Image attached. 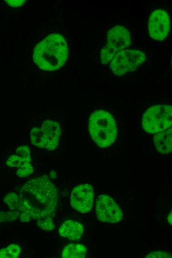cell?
I'll use <instances>...</instances> for the list:
<instances>
[{"mask_svg":"<svg viewBox=\"0 0 172 258\" xmlns=\"http://www.w3.org/2000/svg\"><path fill=\"white\" fill-rule=\"evenodd\" d=\"M68 54V47L64 37L60 33H52L35 45L32 60L41 69L52 71L65 64Z\"/></svg>","mask_w":172,"mask_h":258,"instance_id":"cell-1","label":"cell"},{"mask_svg":"<svg viewBox=\"0 0 172 258\" xmlns=\"http://www.w3.org/2000/svg\"><path fill=\"white\" fill-rule=\"evenodd\" d=\"M88 129L93 141L101 148L113 144L117 135L114 118L110 113L102 110L94 111L90 115Z\"/></svg>","mask_w":172,"mask_h":258,"instance_id":"cell-2","label":"cell"},{"mask_svg":"<svg viewBox=\"0 0 172 258\" xmlns=\"http://www.w3.org/2000/svg\"><path fill=\"white\" fill-rule=\"evenodd\" d=\"M21 191L40 204L48 216L54 211L58 197L57 190L47 177L42 176L28 181Z\"/></svg>","mask_w":172,"mask_h":258,"instance_id":"cell-3","label":"cell"},{"mask_svg":"<svg viewBox=\"0 0 172 258\" xmlns=\"http://www.w3.org/2000/svg\"><path fill=\"white\" fill-rule=\"evenodd\" d=\"M172 124V108L168 104H158L149 108L141 120L143 129L156 134L169 129Z\"/></svg>","mask_w":172,"mask_h":258,"instance_id":"cell-4","label":"cell"},{"mask_svg":"<svg viewBox=\"0 0 172 258\" xmlns=\"http://www.w3.org/2000/svg\"><path fill=\"white\" fill-rule=\"evenodd\" d=\"M145 54L139 50L125 49L118 51L109 64V67L116 75H123L135 70L145 60Z\"/></svg>","mask_w":172,"mask_h":258,"instance_id":"cell-5","label":"cell"},{"mask_svg":"<svg viewBox=\"0 0 172 258\" xmlns=\"http://www.w3.org/2000/svg\"><path fill=\"white\" fill-rule=\"evenodd\" d=\"M95 208L96 217L101 222L117 223L123 218L120 207L112 197L106 194L98 197Z\"/></svg>","mask_w":172,"mask_h":258,"instance_id":"cell-6","label":"cell"},{"mask_svg":"<svg viewBox=\"0 0 172 258\" xmlns=\"http://www.w3.org/2000/svg\"><path fill=\"white\" fill-rule=\"evenodd\" d=\"M148 30L152 39L162 41L170 30V19L167 12L162 9L152 11L148 23Z\"/></svg>","mask_w":172,"mask_h":258,"instance_id":"cell-7","label":"cell"},{"mask_svg":"<svg viewBox=\"0 0 172 258\" xmlns=\"http://www.w3.org/2000/svg\"><path fill=\"white\" fill-rule=\"evenodd\" d=\"M94 192L92 186L83 184L75 187L70 195V203L77 211L85 213L89 212L93 204Z\"/></svg>","mask_w":172,"mask_h":258,"instance_id":"cell-8","label":"cell"},{"mask_svg":"<svg viewBox=\"0 0 172 258\" xmlns=\"http://www.w3.org/2000/svg\"><path fill=\"white\" fill-rule=\"evenodd\" d=\"M107 44L117 53L127 49L131 43L129 31L124 26H115L110 29L106 33Z\"/></svg>","mask_w":172,"mask_h":258,"instance_id":"cell-9","label":"cell"},{"mask_svg":"<svg viewBox=\"0 0 172 258\" xmlns=\"http://www.w3.org/2000/svg\"><path fill=\"white\" fill-rule=\"evenodd\" d=\"M41 129L49 141L48 150H53L58 145L61 135V129L58 123L53 120H46L42 123Z\"/></svg>","mask_w":172,"mask_h":258,"instance_id":"cell-10","label":"cell"},{"mask_svg":"<svg viewBox=\"0 0 172 258\" xmlns=\"http://www.w3.org/2000/svg\"><path fill=\"white\" fill-rule=\"evenodd\" d=\"M84 232L83 225L75 220H68L60 227L58 232L62 237L71 240L80 239Z\"/></svg>","mask_w":172,"mask_h":258,"instance_id":"cell-11","label":"cell"},{"mask_svg":"<svg viewBox=\"0 0 172 258\" xmlns=\"http://www.w3.org/2000/svg\"><path fill=\"white\" fill-rule=\"evenodd\" d=\"M172 129L156 133L153 138V142L157 151L165 154L171 152L172 149Z\"/></svg>","mask_w":172,"mask_h":258,"instance_id":"cell-12","label":"cell"},{"mask_svg":"<svg viewBox=\"0 0 172 258\" xmlns=\"http://www.w3.org/2000/svg\"><path fill=\"white\" fill-rule=\"evenodd\" d=\"M87 253V248L79 244H71L66 246L62 250L63 258H84Z\"/></svg>","mask_w":172,"mask_h":258,"instance_id":"cell-13","label":"cell"},{"mask_svg":"<svg viewBox=\"0 0 172 258\" xmlns=\"http://www.w3.org/2000/svg\"><path fill=\"white\" fill-rule=\"evenodd\" d=\"M30 134L31 141L33 145L39 148L49 149V141L41 128H33Z\"/></svg>","mask_w":172,"mask_h":258,"instance_id":"cell-14","label":"cell"},{"mask_svg":"<svg viewBox=\"0 0 172 258\" xmlns=\"http://www.w3.org/2000/svg\"><path fill=\"white\" fill-rule=\"evenodd\" d=\"M20 252L21 248L18 245L12 244L0 250V258H16Z\"/></svg>","mask_w":172,"mask_h":258,"instance_id":"cell-15","label":"cell"},{"mask_svg":"<svg viewBox=\"0 0 172 258\" xmlns=\"http://www.w3.org/2000/svg\"><path fill=\"white\" fill-rule=\"evenodd\" d=\"M22 195L12 192L7 194L3 198L4 202L12 210H18Z\"/></svg>","mask_w":172,"mask_h":258,"instance_id":"cell-16","label":"cell"},{"mask_svg":"<svg viewBox=\"0 0 172 258\" xmlns=\"http://www.w3.org/2000/svg\"><path fill=\"white\" fill-rule=\"evenodd\" d=\"M117 52L107 44L100 51V61L103 64H110Z\"/></svg>","mask_w":172,"mask_h":258,"instance_id":"cell-17","label":"cell"},{"mask_svg":"<svg viewBox=\"0 0 172 258\" xmlns=\"http://www.w3.org/2000/svg\"><path fill=\"white\" fill-rule=\"evenodd\" d=\"M34 169L31 163L25 162L20 166L16 170V175L20 178H24L30 175Z\"/></svg>","mask_w":172,"mask_h":258,"instance_id":"cell-18","label":"cell"},{"mask_svg":"<svg viewBox=\"0 0 172 258\" xmlns=\"http://www.w3.org/2000/svg\"><path fill=\"white\" fill-rule=\"evenodd\" d=\"M16 154L22 158L26 163H31V153L29 147L27 145L19 146L16 149Z\"/></svg>","mask_w":172,"mask_h":258,"instance_id":"cell-19","label":"cell"},{"mask_svg":"<svg viewBox=\"0 0 172 258\" xmlns=\"http://www.w3.org/2000/svg\"><path fill=\"white\" fill-rule=\"evenodd\" d=\"M20 211L12 210V211L0 212V223H4L14 221L19 215Z\"/></svg>","mask_w":172,"mask_h":258,"instance_id":"cell-20","label":"cell"},{"mask_svg":"<svg viewBox=\"0 0 172 258\" xmlns=\"http://www.w3.org/2000/svg\"><path fill=\"white\" fill-rule=\"evenodd\" d=\"M38 226L44 231H51L54 228L52 219L49 216H46L37 222Z\"/></svg>","mask_w":172,"mask_h":258,"instance_id":"cell-21","label":"cell"},{"mask_svg":"<svg viewBox=\"0 0 172 258\" xmlns=\"http://www.w3.org/2000/svg\"><path fill=\"white\" fill-rule=\"evenodd\" d=\"M25 162L22 158L16 154L11 155L8 157L6 161V165L9 167L17 169Z\"/></svg>","mask_w":172,"mask_h":258,"instance_id":"cell-22","label":"cell"},{"mask_svg":"<svg viewBox=\"0 0 172 258\" xmlns=\"http://www.w3.org/2000/svg\"><path fill=\"white\" fill-rule=\"evenodd\" d=\"M172 257V255L170 253L164 251L152 252L145 256V258H171Z\"/></svg>","mask_w":172,"mask_h":258,"instance_id":"cell-23","label":"cell"},{"mask_svg":"<svg viewBox=\"0 0 172 258\" xmlns=\"http://www.w3.org/2000/svg\"><path fill=\"white\" fill-rule=\"evenodd\" d=\"M4 1L10 6L17 7L22 5L26 1L25 0H5Z\"/></svg>","mask_w":172,"mask_h":258,"instance_id":"cell-24","label":"cell"},{"mask_svg":"<svg viewBox=\"0 0 172 258\" xmlns=\"http://www.w3.org/2000/svg\"><path fill=\"white\" fill-rule=\"evenodd\" d=\"M172 212H171L169 214V215L168 216V218H167L168 221V222H169V224L170 225L172 224Z\"/></svg>","mask_w":172,"mask_h":258,"instance_id":"cell-25","label":"cell"},{"mask_svg":"<svg viewBox=\"0 0 172 258\" xmlns=\"http://www.w3.org/2000/svg\"><path fill=\"white\" fill-rule=\"evenodd\" d=\"M50 177L51 178H55L56 177V173L54 171L51 172Z\"/></svg>","mask_w":172,"mask_h":258,"instance_id":"cell-26","label":"cell"}]
</instances>
